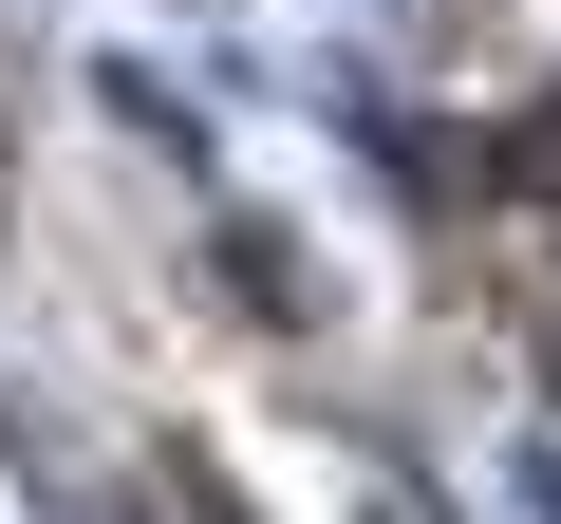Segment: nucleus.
Here are the masks:
<instances>
[{
    "mask_svg": "<svg viewBox=\"0 0 561 524\" xmlns=\"http://www.w3.org/2000/svg\"><path fill=\"white\" fill-rule=\"evenodd\" d=\"M187 524H243V505H225V487H187Z\"/></svg>",
    "mask_w": 561,
    "mask_h": 524,
    "instance_id": "1",
    "label": "nucleus"
}]
</instances>
